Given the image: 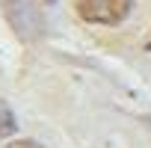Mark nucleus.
Returning <instances> with one entry per match:
<instances>
[{
    "mask_svg": "<svg viewBox=\"0 0 151 148\" xmlns=\"http://www.w3.org/2000/svg\"><path fill=\"white\" fill-rule=\"evenodd\" d=\"M0 9L21 42H36L45 33V18L36 0H0Z\"/></svg>",
    "mask_w": 151,
    "mask_h": 148,
    "instance_id": "obj_1",
    "label": "nucleus"
},
{
    "mask_svg": "<svg viewBox=\"0 0 151 148\" xmlns=\"http://www.w3.org/2000/svg\"><path fill=\"white\" fill-rule=\"evenodd\" d=\"M74 9L86 24L116 27L130 15L133 0H74Z\"/></svg>",
    "mask_w": 151,
    "mask_h": 148,
    "instance_id": "obj_2",
    "label": "nucleus"
},
{
    "mask_svg": "<svg viewBox=\"0 0 151 148\" xmlns=\"http://www.w3.org/2000/svg\"><path fill=\"white\" fill-rule=\"evenodd\" d=\"M15 130H18V119H15L12 107H9L6 101H0V139L15 136Z\"/></svg>",
    "mask_w": 151,
    "mask_h": 148,
    "instance_id": "obj_3",
    "label": "nucleus"
},
{
    "mask_svg": "<svg viewBox=\"0 0 151 148\" xmlns=\"http://www.w3.org/2000/svg\"><path fill=\"white\" fill-rule=\"evenodd\" d=\"M6 148H45V145H39V142H33V139H21V142L6 145Z\"/></svg>",
    "mask_w": 151,
    "mask_h": 148,
    "instance_id": "obj_4",
    "label": "nucleus"
},
{
    "mask_svg": "<svg viewBox=\"0 0 151 148\" xmlns=\"http://www.w3.org/2000/svg\"><path fill=\"white\" fill-rule=\"evenodd\" d=\"M45 3H56V0H45Z\"/></svg>",
    "mask_w": 151,
    "mask_h": 148,
    "instance_id": "obj_5",
    "label": "nucleus"
}]
</instances>
